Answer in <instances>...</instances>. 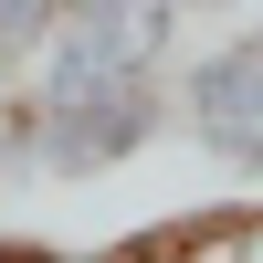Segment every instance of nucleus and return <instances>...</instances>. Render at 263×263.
I'll return each mask as SVG.
<instances>
[{
  "label": "nucleus",
  "mask_w": 263,
  "mask_h": 263,
  "mask_svg": "<svg viewBox=\"0 0 263 263\" xmlns=\"http://www.w3.org/2000/svg\"><path fill=\"white\" fill-rule=\"evenodd\" d=\"M168 32H179V11H168V0H116V11L63 21L53 53H42V95H84V84H126V74H147V63L168 53Z\"/></svg>",
  "instance_id": "obj_1"
},
{
  "label": "nucleus",
  "mask_w": 263,
  "mask_h": 263,
  "mask_svg": "<svg viewBox=\"0 0 263 263\" xmlns=\"http://www.w3.org/2000/svg\"><path fill=\"white\" fill-rule=\"evenodd\" d=\"M147 126H158V95H147V74L126 84H84V95H42V168H63V179H84V168H116L147 147Z\"/></svg>",
  "instance_id": "obj_2"
},
{
  "label": "nucleus",
  "mask_w": 263,
  "mask_h": 263,
  "mask_svg": "<svg viewBox=\"0 0 263 263\" xmlns=\"http://www.w3.org/2000/svg\"><path fill=\"white\" fill-rule=\"evenodd\" d=\"M190 126H200V147L263 168V32L221 42V53L190 74Z\"/></svg>",
  "instance_id": "obj_3"
},
{
  "label": "nucleus",
  "mask_w": 263,
  "mask_h": 263,
  "mask_svg": "<svg viewBox=\"0 0 263 263\" xmlns=\"http://www.w3.org/2000/svg\"><path fill=\"white\" fill-rule=\"evenodd\" d=\"M74 21V0H0V53H32Z\"/></svg>",
  "instance_id": "obj_4"
},
{
  "label": "nucleus",
  "mask_w": 263,
  "mask_h": 263,
  "mask_svg": "<svg viewBox=\"0 0 263 263\" xmlns=\"http://www.w3.org/2000/svg\"><path fill=\"white\" fill-rule=\"evenodd\" d=\"M0 263H11V253H0Z\"/></svg>",
  "instance_id": "obj_5"
}]
</instances>
